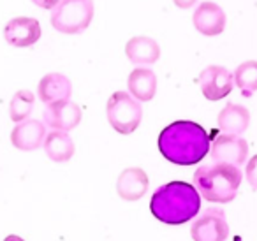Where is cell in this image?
Instances as JSON below:
<instances>
[{
  "label": "cell",
  "mask_w": 257,
  "mask_h": 241,
  "mask_svg": "<svg viewBox=\"0 0 257 241\" xmlns=\"http://www.w3.org/2000/svg\"><path fill=\"white\" fill-rule=\"evenodd\" d=\"M43 146L48 159H51L53 162H67L76 152L74 141L71 139V136L62 131H51L44 139Z\"/></svg>",
  "instance_id": "cell-18"
},
{
  "label": "cell",
  "mask_w": 257,
  "mask_h": 241,
  "mask_svg": "<svg viewBox=\"0 0 257 241\" xmlns=\"http://www.w3.org/2000/svg\"><path fill=\"white\" fill-rule=\"evenodd\" d=\"M34 102H36V97L30 90H18V92L13 95L11 104H9V116L16 124H22L27 118L30 116L34 109Z\"/></svg>",
  "instance_id": "cell-20"
},
{
  "label": "cell",
  "mask_w": 257,
  "mask_h": 241,
  "mask_svg": "<svg viewBox=\"0 0 257 241\" xmlns=\"http://www.w3.org/2000/svg\"><path fill=\"white\" fill-rule=\"evenodd\" d=\"M250 124V113L245 106L239 104H225L224 109L218 113L217 125L224 134L231 136H241L248 129Z\"/></svg>",
  "instance_id": "cell-16"
},
{
  "label": "cell",
  "mask_w": 257,
  "mask_h": 241,
  "mask_svg": "<svg viewBox=\"0 0 257 241\" xmlns=\"http://www.w3.org/2000/svg\"><path fill=\"white\" fill-rule=\"evenodd\" d=\"M194 27L199 34L208 37L218 36L225 29V13L222 11L220 6L215 2H203L196 9L192 16Z\"/></svg>",
  "instance_id": "cell-11"
},
{
  "label": "cell",
  "mask_w": 257,
  "mask_h": 241,
  "mask_svg": "<svg viewBox=\"0 0 257 241\" xmlns=\"http://www.w3.org/2000/svg\"><path fill=\"white\" fill-rule=\"evenodd\" d=\"M210 153L213 162L231 164V166L239 167L241 164H245L246 155H248V143L239 136L220 134L215 138Z\"/></svg>",
  "instance_id": "cell-8"
},
{
  "label": "cell",
  "mask_w": 257,
  "mask_h": 241,
  "mask_svg": "<svg viewBox=\"0 0 257 241\" xmlns=\"http://www.w3.org/2000/svg\"><path fill=\"white\" fill-rule=\"evenodd\" d=\"M37 93L39 99L43 100L46 106L60 100H71L72 95V83L65 74L60 72H50L46 74L37 85Z\"/></svg>",
  "instance_id": "cell-14"
},
{
  "label": "cell",
  "mask_w": 257,
  "mask_h": 241,
  "mask_svg": "<svg viewBox=\"0 0 257 241\" xmlns=\"http://www.w3.org/2000/svg\"><path fill=\"white\" fill-rule=\"evenodd\" d=\"M157 145L162 157L176 166L199 164L211 150L208 132L190 120H176L164 127Z\"/></svg>",
  "instance_id": "cell-1"
},
{
  "label": "cell",
  "mask_w": 257,
  "mask_h": 241,
  "mask_svg": "<svg viewBox=\"0 0 257 241\" xmlns=\"http://www.w3.org/2000/svg\"><path fill=\"white\" fill-rule=\"evenodd\" d=\"M241 180L243 173L239 171V167L222 162L201 166L194 173V183L197 192L206 201L217 202V204H227L234 201Z\"/></svg>",
  "instance_id": "cell-3"
},
{
  "label": "cell",
  "mask_w": 257,
  "mask_h": 241,
  "mask_svg": "<svg viewBox=\"0 0 257 241\" xmlns=\"http://www.w3.org/2000/svg\"><path fill=\"white\" fill-rule=\"evenodd\" d=\"M148 174L141 167H127L120 173L116 181V192L123 201H140L148 190Z\"/></svg>",
  "instance_id": "cell-12"
},
{
  "label": "cell",
  "mask_w": 257,
  "mask_h": 241,
  "mask_svg": "<svg viewBox=\"0 0 257 241\" xmlns=\"http://www.w3.org/2000/svg\"><path fill=\"white\" fill-rule=\"evenodd\" d=\"M106 114L109 125L118 132V134H133L141 124L143 118V107L140 100L134 99L131 93L114 92L107 99Z\"/></svg>",
  "instance_id": "cell-5"
},
{
  "label": "cell",
  "mask_w": 257,
  "mask_h": 241,
  "mask_svg": "<svg viewBox=\"0 0 257 241\" xmlns=\"http://www.w3.org/2000/svg\"><path fill=\"white\" fill-rule=\"evenodd\" d=\"M32 2L41 9H55L62 0H32Z\"/></svg>",
  "instance_id": "cell-22"
},
{
  "label": "cell",
  "mask_w": 257,
  "mask_h": 241,
  "mask_svg": "<svg viewBox=\"0 0 257 241\" xmlns=\"http://www.w3.org/2000/svg\"><path fill=\"white\" fill-rule=\"evenodd\" d=\"M41 23L36 18L18 16L8 22L4 29V39L15 48H29L41 39Z\"/></svg>",
  "instance_id": "cell-9"
},
{
  "label": "cell",
  "mask_w": 257,
  "mask_h": 241,
  "mask_svg": "<svg viewBox=\"0 0 257 241\" xmlns=\"http://www.w3.org/2000/svg\"><path fill=\"white\" fill-rule=\"evenodd\" d=\"M93 20L92 0H62L51 13V27L62 34H79Z\"/></svg>",
  "instance_id": "cell-4"
},
{
  "label": "cell",
  "mask_w": 257,
  "mask_h": 241,
  "mask_svg": "<svg viewBox=\"0 0 257 241\" xmlns=\"http://www.w3.org/2000/svg\"><path fill=\"white\" fill-rule=\"evenodd\" d=\"M127 88L136 100L148 102L154 99L155 92H157V76L150 69L138 67L128 74Z\"/></svg>",
  "instance_id": "cell-17"
},
{
  "label": "cell",
  "mask_w": 257,
  "mask_h": 241,
  "mask_svg": "<svg viewBox=\"0 0 257 241\" xmlns=\"http://www.w3.org/2000/svg\"><path fill=\"white\" fill-rule=\"evenodd\" d=\"M173 2H175V6L180 9H190L197 0H173Z\"/></svg>",
  "instance_id": "cell-23"
},
{
  "label": "cell",
  "mask_w": 257,
  "mask_h": 241,
  "mask_svg": "<svg viewBox=\"0 0 257 241\" xmlns=\"http://www.w3.org/2000/svg\"><path fill=\"white\" fill-rule=\"evenodd\" d=\"M4 241H25V239H23V237H20V236H16V234H11V236L4 237Z\"/></svg>",
  "instance_id": "cell-24"
},
{
  "label": "cell",
  "mask_w": 257,
  "mask_h": 241,
  "mask_svg": "<svg viewBox=\"0 0 257 241\" xmlns=\"http://www.w3.org/2000/svg\"><path fill=\"white\" fill-rule=\"evenodd\" d=\"M245 176H246V181L257 190V155H253L252 159L248 160L246 169H245Z\"/></svg>",
  "instance_id": "cell-21"
},
{
  "label": "cell",
  "mask_w": 257,
  "mask_h": 241,
  "mask_svg": "<svg viewBox=\"0 0 257 241\" xmlns=\"http://www.w3.org/2000/svg\"><path fill=\"white\" fill-rule=\"evenodd\" d=\"M234 83L245 97L257 92V60H246L234 71Z\"/></svg>",
  "instance_id": "cell-19"
},
{
  "label": "cell",
  "mask_w": 257,
  "mask_h": 241,
  "mask_svg": "<svg viewBox=\"0 0 257 241\" xmlns=\"http://www.w3.org/2000/svg\"><path fill=\"white\" fill-rule=\"evenodd\" d=\"M81 118V107L76 102H71V100H60V102L50 104L44 109V122L53 131H72V129H76L79 125Z\"/></svg>",
  "instance_id": "cell-10"
},
{
  "label": "cell",
  "mask_w": 257,
  "mask_h": 241,
  "mask_svg": "<svg viewBox=\"0 0 257 241\" xmlns=\"http://www.w3.org/2000/svg\"><path fill=\"white\" fill-rule=\"evenodd\" d=\"M201 209V194L187 181H169L154 192L150 211L159 222L182 225L194 218Z\"/></svg>",
  "instance_id": "cell-2"
},
{
  "label": "cell",
  "mask_w": 257,
  "mask_h": 241,
  "mask_svg": "<svg viewBox=\"0 0 257 241\" xmlns=\"http://www.w3.org/2000/svg\"><path fill=\"white\" fill-rule=\"evenodd\" d=\"M125 55L136 65H150L161 58V48L152 37L136 36L125 44Z\"/></svg>",
  "instance_id": "cell-15"
},
{
  "label": "cell",
  "mask_w": 257,
  "mask_h": 241,
  "mask_svg": "<svg viewBox=\"0 0 257 241\" xmlns=\"http://www.w3.org/2000/svg\"><path fill=\"white\" fill-rule=\"evenodd\" d=\"M234 76L222 65H210L199 74V86L203 95L211 102L222 100L232 92Z\"/></svg>",
  "instance_id": "cell-6"
},
{
  "label": "cell",
  "mask_w": 257,
  "mask_h": 241,
  "mask_svg": "<svg viewBox=\"0 0 257 241\" xmlns=\"http://www.w3.org/2000/svg\"><path fill=\"white\" fill-rule=\"evenodd\" d=\"M46 139V127L39 120H25L18 124L11 132V143L22 152H34L41 148Z\"/></svg>",
  "instance_id": "cell-13"
},
{
  "label": "cell",
  "mask_w": 257,
  "mask_h": 241,
  "mask_svg": "<svg viewBox=\"0 0 257 241\" xmlns=\"http://www.w3.org/2000/svg\"><path fill=\"white\" fill-rule=\"evenodd\" d=\"M194 241H225L229 236V223L220 209H208L190 227Z\"/></svg>",
  "instance_id": "cell-7"
}]
</instances>
